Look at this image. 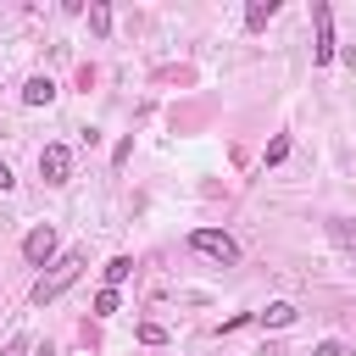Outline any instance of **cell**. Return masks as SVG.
<instances>
[{
    "instance_id": "6da1fadb",
    "label": "cell",
    "mask_w": 356,
    "mask_h": 356,
    "mask_svg": "<svg viewBox=\"0 0 356 356\" xmlns=\"http://www.w3.org/2000/svg\"><path fill=\"white\" fill-rule=\"evenodd\" d=\"M78 273H83V250H67V256H56V261H50V273L33 284V300H39V306H50L56 295H67V289L78 284Z\"/></svg>"
},
{
    "instance_id": "7a4b0ae2",
    "label": "cell",
    "mask_w": 356,
    "mask_h": 356,
    "mask_svg": "<svg viewBox=\"0 0 356 356\" xmlns=\"http://www.w3.org/2000/svg\"><path fill=\"white\" fill-rule=\"evenodd\" d=\"M312 22H317V44H312V61H317V67H328V61L339 56V39H334V11L317 0V6H312Z\"/></svg>"
},
{
    "instance_id": "3957f363",
    "label": "cell",
    "mask_w": 356,
    "mask_h": 356,
    "mask_svg": "<svg viewBox=\"0 0 356 356\" xmlns=\"http://www.w3.org/2000/svg\"><path fill=\"white\" fill-rule=\"evenodd\" d=\"M189 245H195L200 256L222 261V267H228V261H239V245H234L228 234H217V228H195V234H189Z\"/></svg>"
},
{
    "instance_id": "277c9868",
    "label": "cell",
    "mask_w": 356,
    "mask_h": 356,
    "mask_svg": "<svg viewBox=\"0 0 356 356\" xmlns=\"http://www.w3.org/2000/svg\"><path fill=\"white\" fill-rule=\"evenodd\" d=\"M39 178L44 184H67L72 178V150L67 145H44L39 150Z\"/></svg>"
},
{
    "instance_id": "5b68a950",
    "label": "cell",
    "mask_w": 356,
    "mask_h": 356,
    "mask_svg": "<svg viewBox=\"0 0 356 356\" xmlns=\"http://www.w3.org/2000/svg\"><path fill=\"white\" fill-rule=\"evenodd\" d=\"M22 256H28L33 267H50V261H56V228H50V222L28 228V239H22Z\"/></svg>"
},
{
    "instance_id": "8992f818",
    "label": "cell",
    "mask_w": 356,
    "mask_h": 356,
    "mask_svg": "<svg viewBox=\"0 0 356 356\" xmlns=\"http://www.w3.org/2000/svg\"><path fill=\"white\" fill-rule=\"evenodd\" d=\"M50 100H56V83H50V78H44V72H39V78H28V83H22V106H50Z\"/></svg>"
},
{
    "instance_id": "52a82bcc",
    "label": "cell",
    "mask_w": 356,
    "mask_h": 356,
    "mask_svg": "<svg viewBox=\"0 0 356 356\" xmlns=\"http://www.w3.org/2000/svg\"><path fill=\"white\" fill-rule=\"evenodd\" d=\"M295 317H300V312H295V306H289V300H273V306H267V312H256V323H267V328H289V323H295Z\"/></svg>"
},
{
    "instance_id": "ba28073f",
    "label": "cell",
    "mask_w": 356,
    "mask_h": 356,
    "mask_svg": "<svg viewBox=\"0 0 356 356\" xmlns=\"http://www.w3.org/2000/svg\"><path fill=\"white\" fill-rule=\"evenodd\" d=\"M328 239H334L339 250L356 256V222H350V217H328Z\"/></svg>"
},
{
    "instance_id": "9c48e42d",
    "label": "cell",
    "mask_w": 356,
    "mask_h": 356,
    "mask_svg": "<svg viewBox=\"0 0 356 356\" xmlns=\"http://www.w3.org/2000/svg\"><path fill=\"white\" fill-rule=\"evenodd\" d=\"M273 17H278V0H250L245 6V28H267Z\"/></svg>"
},
{
    "instance_id": "30bf717a",
    "label": "cell",
    "mask_w": 356,
    "mask_h": 356,
    "mask_svg": "<svg viewBox=\"0 0 356 356\" xmlns=\"http://www.w3.org/2000/svg\"><path fill=\"white\" fill-rule=\"evenodd\" d=\"M128 273H134V256H111V261H106V289H117Z\"/></svg>"
},
{
    "instance_id": "8fae6325",
    "label": "cell",
    "mask_w": 356,
    "mask_h": 356,
    "mask_svg": "<svg viewBox=\"0 0 356 356\" xmlns=\"http://www.w3.org/2000/svg\"><path fill=\"white\" fill-rule=\"evenodd\" d=\"M89 28H95V33H111V6L95 0V6H89Z\"/></svg>"
},
{
    "instance_id": "7c38bea8",
    "label": "cell",
    "mask_w": 356,
    "mask_h": 356,
    "mask_svg": "<svg viewBox=\"0 0 356 356\" xmlns=\"http://www.w3.org/2000/svg\"><path fill=\"white\" fill-rule=\"evenodd\" d=\"M284 156H289V134H278V139H273V145H267V156H261V161H267V167H278V161H284Z\"/></svg>"
},
{
    "instance_id": "4fadbf2b",
    "label": "cell",
    "mask_w": 356,
    "mask_h": 356,
    "mask_svg": "<svg viewBox=\"0 0 356 356\" xmlns=\"http://www.w3.org/2000/svg\"><path fill=\"white\" fill-rule=\"evenodd\" d=\"M111 312H117V289H100L95 295V317H111Z\"/></svg>"
},
{
    "instance_id": "5bb4252c",
    "label": "cell",
    "mask_w": 356,
    "mask_h": 356,
    "mask_svg": "<svg viewBox=\"0 0 356 356\" xmlns=\"http://www.w3.org/2000/svg\"><path fill=\"white\" fill-rule=\"evenodd\" d=\"M139 339H145V345H161L167 328H161V323H139Z\"/></svg>"
},
{
    "instance_id": "9a60e30c",
    "label": "cell",
    "mask_w": 356,
    "mask_h": 356,
    "mask_svg": "<svg viewBox=\"0 0 356 356\" xmlns=\"http://www.w3.org/2000/svg\"><path fill=\"white\" fill-rule=\"evenodd\" d=\"M0 356H28V339H22V334H11V339H6V350H0Z\"/></svg>"
},
{
    "instance_id": "2e32d148",
    "label": "cell",
    "mask_w": 356,
    "mask_h": 356,
    "mask_svg": "<svg viewBox=\"0 0 356 356\" xmlns=\"http://www.w3.org/2000/svg\"><path fill=\"white\" fill-rule=\"evenodd\" d=\"M312 356H345V345H339V339H323V345H317Z\"/></svg>"
},
{
    "instance_id": "e0dca14e",
    "label": "cell",
    "mask_w": 356,
    "mask_h": 356,
    "mask_svg": "<svg viewBox=\"0 0 356 356\" xmlns=\"http://www.w3.org/2000/svg\"><path fill=\"white\" fill-rule=\"evenodd\" d=\"M11 184H17V178H11V167L0 161V189H11Z\"/></svg>"
}]
</instances>
